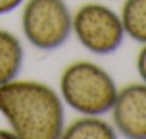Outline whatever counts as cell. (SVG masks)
<instances>
[{
  "label": "cell",
  "mask_w": 146,
  "mask_h": 139,
  "mask_svg": "<svg viewBox=\"0 0 146 139\" xmlns=\"http://www.w3.org/2000/svg\"><path fill=\"white\" fill-rule=\"evenodd\" d=\"M0 113L22 139H56L64 129L62 98L52 86L36 80L13 79L0 85Z\"/></svg>",
  "instance_id": "1"
},
{
  "label": "cell",
  "mask_w": 146,
  "mask_h": 139,
  "mask_svg": "<svg viewBox=\"0 0 146 139\" xmlns=\"http://www.w3.org/2000/svg\"><path fill=\"white\" fill-rule=\"evenodd\" d=\"M110 110L113 123L123 136L146 139V83H133L117 90Z\"/></svg>",
  "instance_id": "5"
},
{
  "label": "cell",
  "mask_w": 146,
  "mask_h": 139,
  "mask_svg": "<svg viewBox=\"0 0 146 139\" xmlns=\"http://www.w3.org/2000/svg\"><path fill=\"white\" fill-rule=\"evenodd\" d=\"M62 100L82 115H103L115 103L117 88L112 76L96 63L79 60L60 76Z\"/></svg>",
  "instance_id": "2"
},
{
  "label": "cell",
  "mask_w": 146,
  "mask_h": 139,
  "mask_svg": "<svg viewBox=\"0 0 146 139\" xmlns=\"http://www.w3.org/2000/svg\"><path fill=\"white\" fill-rule=\"evenodd\" d=\"M120 20L129 37L146 43V0H125Z\"/></svg>",
  "instance_id": "8"
},
{
  "label": "cell",
  "mask_w": 146,
  "mask_h": 139,
  "mask_svg": "<svg viewBox=\"0 0 146 139\" xmlns=\"http://www.w3.org/2000/svg\"><path fill=\"white\" fill-rule=\"evenodd\" d=\"M22 29L30 45L40 50H53L69 39L72 15L64 0H27Z\"/></svg>",
  "instance_id": "3"
},
{
  "label": "cell",
  "mask_w": 146,
  "mask_h": 139,
  "mask_svg": "<svg viewBox=\"0 0 146 139\" xmlns=\"http://www.w3.org/2000/svg\"><path fill=\"white\" fill-rule=\"evenodd\" d=\"M72 32L83 47L95 55H109L119 49L125 30L110 7L100 3H86L72 16Z\"/></svg>",
  "instance_id": "4"
},
{
  "label": "cell",
  "mask_w": 146,
  "mask_h": 139,
  "mask_svg": "<svg viewBox=\"0 0 146 139\" xmlns=\"http://www.w3.org/2000/svg\"><path fill=\"white\" fill-rule=\"evenodd\" d=\"M23 46L17 36L0 29V85L17 78L23 66Z\"/></svg>",
  "instance_id": "6"
},
{
  "label": "cell",
  "mask_w": 146,
  "mask_h": 139,
  "mask_svg": "<svg viewBox=\"0 0 146 139\" xmlns=\"http://www.w3.org/2000/svg\"><path fill=\"white\" fill-rule=\"evenodd\" d=\"M62 138L66 139H113L116 138L115 128L98 115H85L73 120L63 129Z\"/></svg>",
  "instance_id": "7"
},
{
  "label": "cell",
  "mask_w": 146,
  "mask_h": 139,
  "mask_svg": "<svg viewBox=\"0 0 146 139\" xmlns=\"http://www.w3.org/2000/svg\"><path fill=\"white\" fill-rule=\"evenodd\" d=\"M23 0H0V15L9 13L22 5Z\"/></svg>",
  "instance_id": "10"
},
{
  "label": "cell",
  "mask_w": 146,
  "mask_h": 139,
  "mask_svg": "<svg viewBox=\"0 0 146 139\" xmlns=\"http://www.w3.org/2000/svg\"><path fill=\"white\" fill-rule=\"evenodd\" d=\"M137 72H139L140 78L143 79V82L146 83V43L137 56Z\"/></svg>",
  "instance_id": "9"
}]
</instances>
